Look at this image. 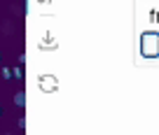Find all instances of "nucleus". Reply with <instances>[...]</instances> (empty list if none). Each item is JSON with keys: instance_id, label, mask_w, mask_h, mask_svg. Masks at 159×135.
<instances>
[{"instance_id": "1", "label": "nucleus", "mask_w": 159, "mask_h": 135, "mask_svg": "<svg viewBox=\"0 0 159 135\" xmlns=\"http://www.w3.org/2000/svg\"><path fill=\"white\" fill-rule=\"evenodd\" d=\"M14 105L16 107H24L26 105V93H24V91H19V93L14 95Z\"/></svg>"}, {"instance_id": "2", "label": "nucleus", "mask_w": 159, "mask_h": 135, "mask_svg": "<svg viewBox=\"0 0 159 135\" xmlns=\"http://www.w3.org/2000/svg\"><path fill=\"white\" fill-rule=\"evenodd\" d=\"M2 77H5V79H12L14 75H12V70H10V68H2Z\"/></svg>"}, {"instance_id": "3", "label": "nucleus", "mask_w": 159, "mask_h": 135, "mask_svg": "<svg viewBox=\"0 0 159 135\" xmlns=\"http://www.w3.org/2000/svg\"><path fill=\"white\" fill-rule=\"evenodd\" d=\"M12 75H14V79H21V77H24V72H21V68H16V70L12 72Z\"/></svg>"}, {"instance_id": "4", "label": "nucleus", "mask_w": 159, "mask_h": 135, "mask_svg": "<svg viewBox=\"0 0 159 135\" xmlns=\"http://www.w3.org/2000/svg\"><path fill=\"white\" fill-rule=\"evenodd\" d=\"M16 126H19V128H26V119H24V116H21V119L16 121Z\"/></svg>"}, {"instance_id": "5", "label": "nucleus", "mask_w": 159, "mask_h": 135, "mask_svg": "<svg viewBox=\"0 0 159 135\" xmlns=\"http://www.w3.org/2000/svg\"><path fill=\"white\" fill-rule=\"evenodd\" d=\"M5 135H12V133H5Z\"/></svg>"}]
</instances>
